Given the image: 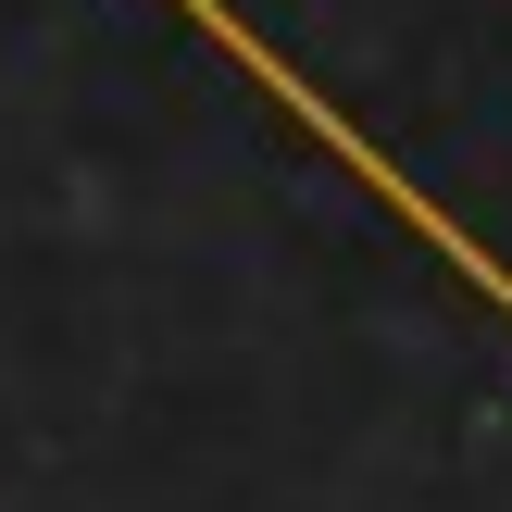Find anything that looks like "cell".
<instances>
[{"mask_svg": "<svg viewBox=\"0 0 512 512\" xmlns=\"http://www.w3.org/2000/svg\"><path fill=\"white\" fill-rule=\"evenodd\" d=\"M175 13H188V25H200V38H213V50H225V63H238V75H263V100H275V113H300V125H313V150H325V163H350V175H363V188H375V200H388V213H400V225H413V238H425V250H438V263H450V275H463V288H488V300H500V313H512V275L488 263V250H475V225H463V213H438V200H425V188H413V175H400V163H388V150H375V138H363V125H350V113H338V100H325V88H313V75H288V50H263V25H250V13H225V0H175Z\"/></svg>", "mask_w": 512, "mask_h": 512, "instance_id": "6da1fadb", "label": "cell"}]
</instances>
